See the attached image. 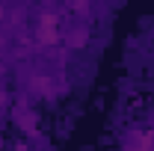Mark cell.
Masks as SVG:
<instances>
[{"label":"cell","instance_id":"cell-2","mask_svg":"<svg viewBox=\"0 0 154 151\" xmlns=\"http://www.w3.org/2000/svg\"><path fill=\"white\" fill-rule=\"evenodd\" d=\"M36 113H21L18 116V128L21 131H30V133H36Z\"/></svg>","mask_w":154,"mask_h":151},{"label":"cell","instance_id":"cell-6","mask_svg":"<svg viewBox=\"0 0 154 151\" xmlns=\"http://www.w3.org/2000/svg\"><path fill=\"white\" fill-rule=\"evenodd\" d=\"M0 74H6V65H3V62H0Z\"/></svg>","mask_w":154,"mask_h":151},{"label":"cell","instance_id":"cell-1","mask_svg":"<svg viewBox=\"0 0 154 151\" xmlns=\"http://www.w3.org/2000/svg\"><path fill=\"white\" fill-rule=\"evenodd\" d=\"M36 42H38V45H48V48L59 42V15H54V12L38 15V24H36Z\"/></svg>","mask_w":154,"mask_h":151},{"label":"cell","instance_id":"cell-5","mask_svg":"<svg viewBox=\"0 0 154 151\" xmlns=\"http://www.w3.org/2000/svg\"><path fill=\"white\" fill-rule=\"evenodd\" d=\"M3 104H9V95L6 92H0V107H3Z\"/></svg>","mask_w":154,"mask_h":151},{"label":"cell","instance_id":"cell-7","mask_svg":"<svg viewBox=\"0 0 154 151\" xmlns=\"http://www.w3.org/2000/svg\"><path fill=\"white\" fill-rule=\"evenodd\" d=\"M0 18H3V6H0Z\"/></svg>","mask_w":154,"mask_h":151},{"label":"cell","instance_id":"cell-3","mask_svg":"<svg viewBox=\"0 0 154 151\" xmlns=\"http://www.w3.org/2000/svg\"><path fill=\"white\" fill-rule=\"evenodd\" d=\"M86 42H89V30H86V27H80V30L71 33V48L80 51V48H86Z\"/></svg>","mask_w":154,"mask_h":151},{"label":"cell","instance_id":"cell-4","mask_svg":"<svg viewBox=\"0 0 154 151\" xmlns=\"http://www.w3.org/2000/svg\"><path fill=\"white\" fill-rule=\"evenodd\" d=\"M89 9H92L89 3H71V12L74 15H89Z\"/></svg>","mask_w":154,"mask_h":151}]
</instances>
